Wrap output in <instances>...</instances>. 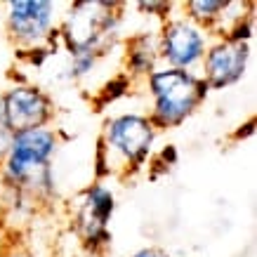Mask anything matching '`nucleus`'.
I'll return each mask as SVG.
<instances>
[{
    "instance_id": "7ed1b4c3",
    "label": "nucleus",
    "mask_w": 257,
    "mask_h": 257,
    "mask_svg": "<svg viewBox=\"0 0 257 257\" xmlns=\"http://www.w3.org/2000/svg\"><path fill=\"white\" fill-rule=\"evenodd\" d=\"M125 5L116 0H76L66 5L57 31L62 50L106 57L120 43Z\"/></svg>"
},
{
    "instance_id": "423d86ee",
    "label": "nucleus",
    "mask_w": 257,
    "mask_h": 257,
    "mask_svg": "<svg viewBox=\"0 0 257 257\" xmlns=\"http://www.w3.org/2000/svg\"><path fill=\"white\" fill-rule=\"evenodd\" d=\"M59 5L52 0H8L5 33L19 52L45 47L50 55L62 50L59 43Z\"/></svg>"
},
{
    "instance_id": "0eeeda50",
    "label": "nucleus",
    "mask_w": 257,
    "mask_h": 257,
    "mask_svg": "<svg viewBox=\"0 0 257 257\" xmlns=\"http://www.w3.org/2000/svg\"><path fill=\"white\" fill-rule=\"evenodd\" d=\"M158 52H161V66L182 71H198L203 55L210 45L212 33L201 29L191 19L175 12L163 24H158Z\"/></svg>"
},
{
    "instance_id": "9d476101",
    "label": "nucleus",
    "mask_w": 257,
    "mask_h": 257,
    "mask_svg": "<svg viewBox=\"0 0 257 257\" xmlns=\"http://www.w3.org/2000/svg\"><path fill=\"white\" fill-rule=\"evenodd\" d=\"M158 66V31H137L123 40V73L130 80H144Z\"/></svg>"
},
{
    "instance_id": "ddd939ff",
    "label": "nucleus",
    "mask_w": 257,
    "mask_h": 257,
    "mask_svg": "<svg viewBox=\"0 0 257 257\" xmlns=\"http://www.w3.org/2000/svg\"><path fill=\"white\" fill-rule=\"evenodd\" d=\"M133 87V80L127 78L125 73H118V76H113V78L106 83V85L99 90V94H97V99H94V104L99 106V109H104V106H109V104H113L116 99H120V97H125L127 94V90Z\"/></svg>"
},
{
    "instance_id": "f257e3e1",
    "label": "nucleus",
    "mask_w": 257,
    "mask_h": 257,
    "mask_svg": "<svg viewBox=\"0 0 257 257\" xmlns=\"http://www.w3.org/2000/svg\"><path fill=\"white\" fill-rule=\"evenodd\" d=\"M62 147V130L38 127L12 137L8 156L0 163V187L10 203L36 210L57 198L55 156Z\"/></svg>"
},
{
    "instance_id": "6e6552de",
    "label": "nucleus",
    "mask_w": 257,
    "mask_h": 257,
    "mask_svg": "<svg viewBox=\"0 0 257 257\" xmlns=\"http://www.w3.org/2000/svg\"><path fill=\"white\" fill-rule=\"evenodd\" d=\"M3 113L8 120L12 135L38 130V127H52L57 116L55 99L47 90L33 83H15L8 90L0 92Z\"/></svg>"
},
{
    "instance_id": "39448f33",
    "label": "nucleus",
    "mask_w": 257,
    "mask_h": 257,
    "mask_svg": "<svg viewBox=\"0 0 257 257\" xmlns=\"http://www.w3.org/2000/svg\"><path fill=\"white\" fill-rule=\"evenodd\" d=\"M116 212V194L106 182L87 184L71 198V229L90 257H104L111 245V219Z\"/></svg>"
},
{
    "instance_id": "f03ea898",
    "label": "nucleus",
    "mask_w": 257,
    "mask_h": 257,
    "mask_svg": "<svg viewBox=\"0 0 257 257\" xmlns=\"http://www.w3.org/2000/svg\"><path fill=\"white\" fill-rule=\"evenodd\" d=\"M158 140L156 125L147 113L123 111L104 120L101 135L94 149V179L106 182V177H133L149 165Z\"/></svg>"
},
{
    "instance_id": "f8f14e48",
    "label": "nucleus",
    "mask_w": 257,
    "mask_h": 257,
    "mask_svg": "<svg viewBox=\"0 0 257 257\" xmlns=\"http://www.w3.org/2000/svg\"><path fill=\"white\" fill-rule=\"evenodd\" d=\"M101 62V55L97 52H73L69 55V66H66V76L71 80H80V78H87L94 69H97V64Z\"/></svg>"
},
{
    "instance_id": "2eb2a0df",
    "label": "nucleus",
    "mask_w": 257,
    "mask_h": 257,
    "mask_svg": "<svg viewBox=\"0 0 257 257\" xmlns=\"http://www.w3.org/2000/svg\"><path fill=\"white\" fill-rule=\"evenodd\" d=\"M12 137H15V135H12V130L8 127V120H5V113H3V101H0V163H3V158L8 156Z\"/></svg>"
},
{
    "instance_id": "4468645a",
    "label": "nucleus",
    "mask_w": 257,
    "mask_h": 257,
    "mask_svg": "<svg viewBox=\"0 0 257 257\" xmlns=\"http://www.w3.org/2000/svg\"><path fill=\"white\" fill-rule=\"evenodd\" d=\"M175 8H177L175 3H137V10H142V12H149L151 17H156L158 24H163L168 17L175 15Z\"/></svg>"
},
{
    "instance_id": "1a4fd4ad",
    "label": "nucleus",
    "mask_w": 257,
    "mask_h": 257,
    "mask_svg": "<svg viewBox=\"0 0 257 257\" xmlns=\"http://www.w3.org/2000/svg\"><path fill=\"white\" fill-rule=\"evenodd\" d=\"M250 57H252L250 43L229 40L224 36H212L201 66H198V76L210 92L226 90L245 78Z\"/></svg>"
},
{
    "instance_id": "dca6fc26",
    "label": "nucleus",
    "mask_w": 257,
    "mask_h": 257,
    "mask_svg": "<svg viewBox=\"0 0 257 257\" xmlns=\"http://www.w3.org/2000/svg\"><path fill=\"white\" fill-rule=\"evenodd\" d=\"M130 257H170L165 250L156 248V245H147V248H140V250H135Z\"/></svg>"
},
{
    "instance_id": "20e7f679",
    "label": "nucleus",
    "mask_w": 257,
    "mask_h": 257,
    "mask_svg": "<svg viewBox=\"0 0 257 257\" xmlns=\"http://www.w3.org/2000/svg\"><path fill=\"white\" fill-rule=\"evenodd\" d=\"M151 109L149 120L156 130H175L184 125L208 99V85L203 83L198 71H182L170 66H158L151 76L144 78Z\"/></svg>"
},
{
    "instance_id": "9b49d317",
    "label": "nucleus",
    "mask_w": 257,
    "mask_h": 257,
    "mask_svg": "<svg viewBox=\"0 0 257 257\" xmlns=\"http://www.w3.org/2000/svg\"><path fill=\"white\" fill-rule=\"evenodd\" d=\"M226 3L229 0H187V3H182L177 8L187 19H191L201 29H205V31H210L215 36L219 22L224 17Z\"/></svg>"
}]
</instances>
